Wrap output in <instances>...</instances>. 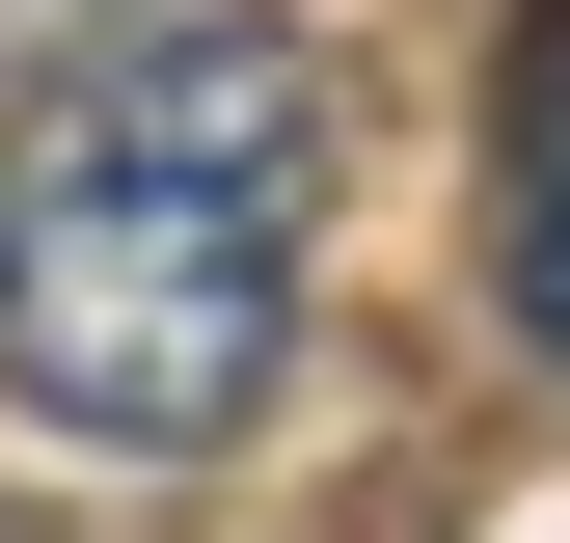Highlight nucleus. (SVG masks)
I'll return each instance as SVG.
<instances>
[{
	"instance_id": "f257e3e1",
	"label": "nucleus",
	"mask_w": 570,
	"mask_h": 543,
	"mask_svg": "<svg viewBox=\"0 0 570 543\" xmlns=\"http://www.w3.org/2000/svg\"><path fill=\"white\" fill-rule=\"evenodd\" d=\"M326 164H353L326 28L109 0L82 55H28V136H0V407H55L82 462H218L299 381Z\"/></svg>"
},
{
	"instance_id": "f03ea898",
	"label": "nucleus",
	"mask_w": 570,
	"mask_h": 543,
	"mask_svg": "<svg viewBox=\"0 0 570 543\" xmlns=\"http://www.w3.org/2000/svg\"><path fill=\"white\" fill-rule=\"evenodd\" d=\"M489 299L570 354V0H517V82H489Z\"/></svg>"
},
{
	"instance_id": "7ed1b4c3",
	"label": "nucleus",
	"mask_w": 570,
	"mask_h": 543,
	"mask_svg": "<svg viewBox=\"0 0 570 543\" xmlns=\"http://www.w3.org/2000/svg\"><path fill=\"white\" fill-rule=\"evenodd\" d=\"M82 28H109V0H0V55H82Z\"/></svg>"
}]
</instances>
